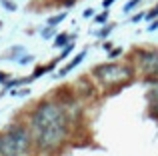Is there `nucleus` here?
<instances>
[{
	"instance_id": "nucleus-4",
	"label": "nucleus",
	"mask_w": 158,
	"mask_h": 156,
	"mask_svg": "<svg viewBox=\"0 0 158 156\" xmlns=\"http://www.w3.org/2000/svg\"><path fill=\"white\" fill-rule=\"evenodd\" d=\"M138 64L142 68L144 76L148 78V82L158 80V52H154V50L138 52Z\"/></svg>"
},
{
	"instance_id": "nucleus-12",
	"label": "nucleus",
	"mask_w": 158,
	"mask_h": 156,
	"mask_svg": "<svg viewBox=\"0 0 158 156\" xmlns=\"http://www.w3.org/2000/svg\"><path fill=\"white\" fill-rule=\"evenodd\" d=\"M92 14H94V12H92V10H90V8H88V10H86V12H84V16H86V18H90V16H92Z\"/></svg>"
},
{
	"instance_id": "nucleus-1",
	"label": "nucleus",
	"mask_w": 158,
	"mask_h": 156,
	"mask_svg": "<svg viewBox=\"0 0 158 156\" xmlns=\"http://www.w3.org/2000/svg\"><path fill=\"white\" fill-rule=\"evenodd\" d=\"M70 116L58 102H42L30 116V134L40 152H54L68 138Z\"/></svg>"
},
{
	"instance_id": "nucleus-13",
	"label": "nucleus",
	"mask_w": 158,
	"mask_h": 156,
	"mask_svg": "<svg viewBox=\"0 0 158 156\" xmlns=\"http://www.w3.org/2000/svg\"><path fill=\"white\" fill-rule=\"evenodd\" d=\"M112 2H116V0H104V2H102V4H104V6L108 8V6H110V4H112Z\"/></svg>"
},
{
	"instance_id": "nucleus-2",
	"label": "nucleus",
	"mask_w": 158,
	"mask_h": 156,
	"mask_svg": "<svg viewBox=\"0 0 158 156\" xmlns=\"http://www.w3.org/2000/svg\"><path fill=\"white\" fill-rule=\"evenodd\" d=\"M32 134L22 124H10L0 132V156H30Z\"/></svg>"
},
{
	"instance_id": "nucleus-5",
	"label": "nucleus",
	"mask_w": 158,
	"mask_h": 156,
	"mask_svg": "<svg viewBox=\"0 0 158 156\" xmlns=\"http://www.w3.org/2000/svg\"><path fill=\"white\" fill-rule=\"evenodd\" d=\"M146 102H148V112H150V116L158 120V84H154L146 92Z\"/></svg>"
},
{
	"instance_id": "nucleus-6",
	"label": "nucleus",
	"mask_w": 158,
	"mask_h": 156,
	"mask_svg": "<svg viewBox=\"0 0 158 156\" xmlns=\"http://www.w3.org/2000/svg\"><path fill=\"white\" fill-rule=\"evenodd\" d=\"M84 56H86V52H84V50H82V52H80V54H76V56H74V60H72V62H70V64H68V66H64V68H62V70H60V72H58V76H64V74H66V72H70V70H72V68H74V66H78V64H80V62H82V60H84Z\"/></svg>"
},
{
	"instance_id": "nucleus-7",
	"label": "nucleus",
	"mask_w": 158,
	"mask_h": 156,
	"mask_svg": "<svg viewBox=\"0 0 158 156\" xmlns=\"http://www.w3.org/2000/svg\"><path fill=\"white\" fill-rule=\"evenodd\" d=\"M66 42H68V34H58V36H56V40H54V46L60 48V46H64Z\"/></svg>"
},
{
	"instance_id": "nucleus-11",
	"label": "nucleus",
	"mask_w": 158,
	"mask_h": 156,
	"mask_svg": "<svg viewBox=\"0 0 158 156\" xmlns=\"http://www.w3.org/2000/svg\"><path fill=\"white\" fill-rule=\"evenodd\" d=\"M106 18H108V12H102L100 16H96V22H100V24H102V22H106Z\"/></svg>"
},
{
	"instance_id": "nucleus-9",
	"label": "nucleus",
	"mask_w": 158,
	"mask_h": 156,
	"mask_svg": "<svg viewBox=\"0 0 158 156\" xmlns=\"http://www.w3.org/2000/svg\"><path fill=\"white\" fill-rule=\"evenodd\" d=\"M138 2H140V0H130V2H128V4H126V6H124V12H130V10H132V8H134V6H136V4H138Z\"/></svg>"
},
{
	"instance_id": "nucleus-14",
	"label": "nucleus",
	"mask_w": 158,
	"mask_h": 156,
	"mask_svg": "<svg viewBox=\"0 0 158 156\" xmlns=\"http://www.w3.org/2000/svg\"><path fill=\"white\" fill-rule=\"evenodd\" d=\"M0 80H2V82L6 80V74H2V72H0Z\"/></svg>"
},
{
	"instance_id": "nucleus-3",
	"label": "nucleus",
	"mask_w": 158,
	"mask_h": 156,
	"mask_svg": "<svg viewBox=\"0 0 158 156\" xmlns=\"http://www.w3.org/2000/svg\"><path fill=\"white\" fill-rule=\"evenodd\" d=\"M92 74L108 88H120V86H124L126 82L132 80V68L118 62H108V64L96 66L92 70Z\"/></svg>"
},
{
	"instance_id": "nucleus-10",
	"label": "nucleus",
	"mask_w": 158,
	"mask_h": 156,
	"mask_svg": "<svg viewBox=\"0 0 158 156\" xmlns=\"http://www.w3.org/2000/svg\"><path fill=\"white\" fill-rule=\"evenodd\" d=\"M156 16H158V6H156V8H152V10L146 14V20H152V18H156Z\"/></svg>"
},
{
	"instance_id": "nucleus-8",
	"label": "nucleus",
	"mask_w": 158,
	"mask_h": 156,
	"mask_svg": "<svg viewBox=\"0 0 158 156\" xmlns=\"http://www.w3.org/2000/svg\"><path fill=\"white\" fill-rule=\"evenodd\" d=\"M64 18H66V14L54 16V18H50V20H48V24H50V26H54V24H58V22H60V20H64Z\"/></svg>"
}]
</instances>
